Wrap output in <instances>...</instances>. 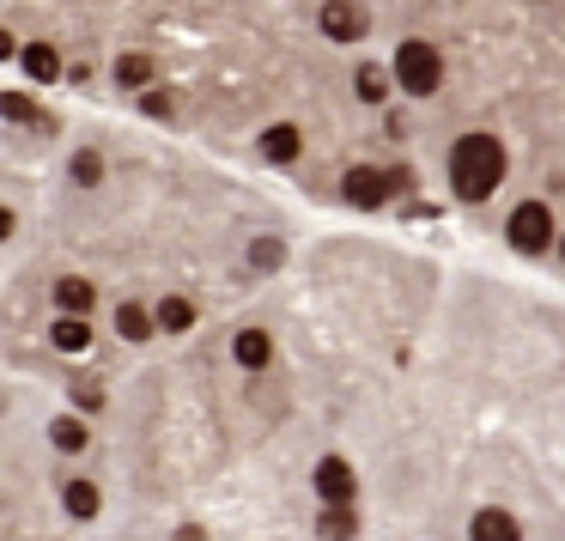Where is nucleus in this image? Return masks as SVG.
<instances>
[{"label":"nucleus","mask_w":565,"mask_h":541,"mask_svg":"<svg viewBox=\"0 0 565 541\" xmlns=\"http://www.w3.org/2000/svg\"><path fill=\"white\" fill-rule=\"evenodd\" d=\"M389 195H395V183H389V171H383V165H347V177H341V201H347V207L377 213Z\"/></svg>","instance_id":"39448f33"},{"label":"nucleus","mask_w":565,"mask_h":541,"mask_svg":"<svg viewBox=\"0 0 565 541\" xmlns=\"http://www.w3.org/2000/svg\"><path fill=\"white\" fill-rule=\"evenodd\" d=\"M468 541H523V523L511 511H499V505H487V511H474Z\"/></svg>","instance_id":"9b49d317"},{"label":"nucleus","mask_w":565,"mask_h":541,"mask_svg":"<svg viewBox=\"0 0 565 541\" xmlns=\"http://www.w3.org/2000/svg\"><path fill=\"white\" fill-rule=\"evenodd\" d=\"M104 177H110V159H104L98 146H73V152H67V183H73V189H98Z\"/></svg>","instance_id":"9d476101"},{"label":"nucleus","mask_w":565,"mask_h":541,"mask_svg":"<svg viewBox=\"0 0 565 541\" xmlns=\"http://www.w3.org/2000/svg\"><path fill=\"white\" fill-rule=\"evenodd\" d=\"M316 535L322 541H359V505H322L316 511Z\"/></svg>","instance_id":"f8f14e48"},{"label":"nucleus","mask_w":565,"mask_h":541,"mask_svg":"<svg viewBox=\"0 0 565 541\" xmlns=\"http://www.w3.org/2000/svg\"><path fill=\"white\" fill-rule=\"evenodd\" d=\"M559 262H565V231H559Z\"/></svg>","instance_id":"aec40b11"},{"label":"nucleus","mask_w":565,"mask_h":541,"mask_svg":"<svg viewBox=\"0 0 565 541\" xmlns=\"http://www.w3.org/2000/svg\"><path fill=\"white\" fill-rule=\"evenodd\" d=\"M256 152H262V165H298L304 159V128L298 122H268L256 134Z\"/></svg>","instance_id":"423d86ee"},{"label":"nucleus","mask_w":565,"mask_h":541,"mask_svg":"<svg viewBox=\"0 0 565 541\" xmlns=\"http://www.w3.org/2000/svg\"><path fill=\"white\" fill-rule=\"evenodd\" d=\"M310 487H316L322 505H359V469L347 456H322L310 469Z\"/></svg>","instance_id":"20e7f679"},{"label":"nucleus","mask_w":565,"mask_h":541,"mask_svg":"<svg viewBox=\"0 0 565 541\" xmlns=\"http://www.w3.org/2000/svg\"><path fill=\"white\" fill-rule=\"evenodd\" d=\"M13 231H19V213H13V207H0V244H7Z\"/></svg>","instance_id":"a211bd4d"},{"label":"nucleus","mask_w":565,"mask_h":541,"mask_svg":"<svg viewBox=\"0 0 565 541\" xmlns=\"http://www.w3.org/2000/svg\"><path fill=\"white\" fill-rule=\"evenodd\" d=\"M250 262H256V268H280V244H274V238H256V244H250Z\"/></svg>","instance_id":"f3484780"},{"label":"nucleus","mask_w":565,"mask_h":541,"mask_svg":"<svg viewBox=\"0 0 565 541\" xmlns=\"http://www.w3.org/2000/svg\"><path fill=\"white\" fill-rule=\"evenodd\" d=\"M152 311H158V329H165V335H189V329H195V304H189L183 292H165Z\"/></svg>","instance_id":"2eb2a0df"},{"label":"nucleus","mask_w":565,"mask_h":541,"mask_svg":"<svg viewBox=\"0 0 565 541\" xmlns=\"http://www.w3.org/2000/svg\"><path fill=\"white\" fill-rule=\"evenodd\" d=\"M116 335H122L128 347H146V341L158 335V311H152V304L122 298V304H116Z\"/></svg>","instance_id":"6e6552de"},{"label":"nucleus","mask_w":565,"mask_h":541,"mask_svg":"<svg viewBox=\"0 0 565 541\" xmlns=\"http://www.w3.org/2000/svg\"><path fill=\"white\" fill-rule=\"evenodd\" d=\"M231 359L262 377V371L274 365V335H268V329H237V335H231Z\"/></svg>","instance_id":"1a4fd4ad"},{"label":"nucleus","mask_w":565,"mask_h":541,"mask_svg":"<svg viewBox=\"0 0 565 541\" xmlns=\"http://www.w3.org/2000/svg\"><path fill=\"white\" fill-rule=\"evenodd\" d=\"M61 511H67L73 523H92V517L104 511L98 481H86V475H67V481H61Z\"/></svg>","instance_id":"0eeeda50"},{"label":"nucleus","mask_w":565,"mask_h":541,"mask_svg":"<svg viewBox=\"0 0 565 541\" xmlns=\"http://www.w3.org/2000/svg\"><path fill=\"white\" fill-rule=\"evenodd\" d=\"M505 183V140L499 134H456L450 146V195L480 207V201H493V189Z\"/></svg>","instance_id":"f257e3e1"},{"label":"nucleus","mask_w":565,"mask_h":541,"mask_svg":"<svg viewBox=\"0 0 565 541\" xmlns=\"http://www.w3.org/2000/svg\"><path fill=\"white\" fill-rule=\"evenodd\" d=\"M177 541H207V529H195V523H183V529H177Z\"/></svg>","instance_id":"6ab92c4d"},{"label":"nucleus","mask_w":565,"mask_h":541,"mask_svg":"<svg viewBox=\"0 0 565 541\" xmlns=\"http://www.w3.org/2000/svg\"><path fill=\"white\" fill-rule=\"evenodd\" d=\"M49 341H55V353H86V347H92V323L73 317V311H61V317L49 323Z\"/></svg>","instance_id":"4468645a"},{"label":"nucleus","mask_w":565,"mask_h":541,"mask_svg":"<svg viewBox=\"0 0 565 541\" xmlns=\"http://www.w3.org/2000/svg\"><path fill=\"white\" fill-rule=\"evenodd\" d=\"M49 444H55L61 456H79V450H86V444H92V426H86V420H79V414H61V420L49 426Z\"/></svg>","instance_id":"dca6fc26"},{"label":"nucleus","mask_w":565,"mask_h":541,"mask_svg":"<svg viewBox=\"0 0 565 541\" xmlns=\"http://www.w3.org/2000/svg\"><path fill=\"white\" fill-rule=\"evenodd\" d=\"M92 304H98V286H92V280H79V274H61V280H55V311L86 317Z\"/></svg>","instance_id":"ddd939ff"},{"label":"nucleus","mask_w":565,"mask_h":541,"mask_svg":"<svg viewBox=\"0 0 565 541\" xmlns=\"http://www.w3.org/2000/svg\"><path fill=\"white\" fill-rule=\"evenodd\" d=\"M389 67H395L401 98H414V104L438 98L444 80H450V61H444V49H438L432 37H401V43L389 49Z\"/></svg>","instance_id":"f03ea898"},{"label":"nucleus","mask_w":565,"mask_h":541,"mask_svg":"<svg viewBox=\"0 0 565 541\" xmlns=\"http://www.w3.org/2000/svg\"><path fill=\"white\" fill-rule=\"evenodd\" d=\"M553 207L547 201H517L511 207V219H505V238H511V250L517 256H547L553 250Z\"/></svg>","instance_id":"7ed1b4c3"}]
</instances>
